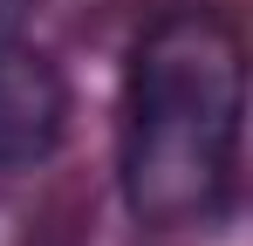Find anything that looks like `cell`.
I'll list each match as a JSON object with an SVG mask.
<instances>
[{
    "label": "cell",
    "instance_id": "1",
    "mask_svg": "<svg viewBox=\"0 0 253 246\" xmlns=\"http://www.w3.org/2000/svg\"><path fill=\"white\" fill-rule=\"evenodd\" d=\"M247 123V48L219 7H165L124 69L117 178L124 205L151 233L219 226L240 178Z\"/></svg>",
    "mask_w": 253,
    "mask_h": 246
},
{
    "label": "cell",
    "instance_id": "2",
    "mask_svg": "<svg viewBox=\"0 0 253 246\" xmlns=\"http://www.w3.org/2000/svg\"><path fill=\"white\" fill-rule=\"evenodd\" d=\"M69 130V82L35 41L0 21V171H35L62 151Z\"/></svg>",
    "mask_w": 253,
    "mask_h": 246
}]
</instances>
